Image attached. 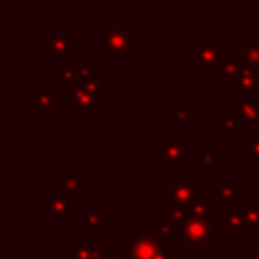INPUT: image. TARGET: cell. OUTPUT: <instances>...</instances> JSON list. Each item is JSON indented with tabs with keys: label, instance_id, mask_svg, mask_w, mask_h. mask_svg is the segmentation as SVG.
I'll return each instance as SVG.
<instances>
[{
	"label": "cell",
	"instance_id": "cell-17",
	"mask_svg": "<svg viewBox=\"0 0 259 259\" xmlns=\"http://www.w3.org/2000/svg\"><path fill=\"white\" fill-rule=\"evenodd\" d=\"M221 227L225 231H243V229H247V225H245V221H243L239 210H223Z\"/></svg>",
	"mask_w": 259,
	"mask_h": 259
},
{
	"label": "cell",
	"instance_id": "cell-30",
	"mask_svg": "<svg viewBox=\"0 0 259 259\" xmlns=\"http://www.w3.org/2000/svg\"><path fill=\"white\" fill-rule=\"evenodd\" d=\"M174 115H176V119H192L194 117V109H176Z\"/></svg>",
	"mask_w": 259,
	"mask_h": 259
},
{
	"label": "cell",
	"instance_id": "cell-8",
	"mask_svg": "<svg viewBox=\"0 0 259 259\" xmlns=\"http://www.w3.org/2000/svg\"><path fill=\"white\" fill-rule=\"evenodd\" d=\"M73 103H75L77 109H91V111H99L101 109L99 93H93V91L85 89L83 85H75L73 87Z\"/></svg>",
	"mask_w": 259,
	"mask_h": 259
},
{
	"label": "cell",
	"instance_id": "cell-16",
	"mask_svg": "<svg viewBox=\"0 0 259 259\" xmlns=\"http://www.w3.org/2000/svg\"><path fill=\"white\" fill-rule=\"evenodd\" d=\"M164 206H166L168 219H170L176 227H184V225L190 221L188 206H180V204H176V202H174V200H170V198H164Z\"/></svg>",
	"mask_w": 259,
	"mask_h": 259
},
{
	"label": "cell",
	"instance_id": "cell-13",
	"mask_svg": "<svg viewBox=\"0 0 259 259\" xmlns=\"http://www.w3.org/2000/svg\"><path fill=\"white\" fill-rule=\"evenodd\" d=\"M73 253H75V259H103L101 249L95 247V243L91 239H75Z\"/></svg>",
	"mask_w": 259,
	"mask_h": 259
},
{
	"label": "cell",
	"instance_id": "cell-2",
	"mask_svg": "<svg viewBox=\"0 0 259 259\" xmlns=\"http://www.w3.org/2000/svg\"><path fill=\"white\" fill-rule=\"evenodd\" d=\"M130 30L127 28H117V26H101L99 36H101V55H125L130 51Z\"/></svg>",
	"mask_w": 259,
	"mask_h": 259
},
{
	"label": "cell",
	"instance_id": "cell-14",
	"mask_svg": "<svg viewBox=\"0 0 259 259\" xmlns=\"http://www.w3.org/2000/svg\"><path fill=\"white\" fill-rule=\"evenodd\" d=\"M210 190L214 194H219V198L223 202H239L241 204V188L237 184H231V182H212L210 184Z\"/></svg>",
	"mask_w": 259,
	"mask_h": 259
},
{
	"label": "cell",
	"instance_id": "cell-23",
	"mask_svg": "<svg viewBox=\"0 0 259 259\" xmlns=\"http://www.w3.org/2000/svg\"><path fill=\"white\" fill-rule=\"evenodd\" d=\"M241 121H243V119L239 117V113H237L235 109L227 107V109L221 111V123H223V127H227V130H235V127L241 125Z\"/></svg>",
	"mask_w": 259,
	"mask_h": 259
},
{
	"label": "cell",
	"instance_id": "cell-21",
	"mask_svg": "<svg viewBox=\"0 0 259 259\" xmlns=\"http://www.w3.org/2000/svg\"><path fill=\"white\" fill-rule=\"evenodd\" d=\"M34 103L38 109H55L57 107V93L51 89H38Z\"/></svg>",
	"mask_w": 259,
	"mask_h": 259
},
{
	"label": "cell",
	"instance_id": "cell-12",
	"mask_svg": "<svg viewBox=\"0 0 259 259\" xmlns=\"http://www.w3.org/2000/svg\"><path fill=\"white\" fill-rule=\"evenodd\" d=\"M188 212H190V219H198V221H204V223H212V206L204 200V196L200 192L194 194L190 206H188Z\"/></svg>",
	"mask_w": 259,
	"mask_h": 259
},
{
	"label": "cell",
	"instance_id": "cell-25",
	"mask_svg": "<svg viewBox=\"0 0 259 259\" xmlns=\"http://www.w3.org/2000/svg\"><path fill=\"white\" fill-rule=\"evenodd\" d=\"M176 225L170 221V219H164V221H158L156 223V233L164 239H176Z\"/></svg>",
	"mask_w": 259,
	"mask_h": 259
},
{
	"label": "cell",
	"instance_id": "cell-11",
	"mask_svg": "<svg viewBox=\"0 0 259 259\" xmlns=\"http://www.w3.org/2000/svg\"><path fill=\"white\" fill-rule=\"evenodd\" d=\"M75 85H83L85 89H89L93 93H99V89H101V73L95 71L91 63L81 65V67H77V83Z\"/></svg>",
	"mask_w": 259,
	"mask_h": 259
},
{
	"label": "cell",
	"instance_id": "cell-28",
	"mask_svg": "<svg viewBox=\"0 0 259 259\" xmlns=\"http://www.w3.org/2000/svg\"><path fill=\"white\" fill-rule=\"evenodd\" d=\"M154 259H176V251H174L172 247L164 245V247H162V249L158 251V255H156Z\"/></svg>",
	"mask_w": 259,
	"mask_h": 259
},
{
	"label": "cell",
	"instance_id": "cell-5",
	"mask_svg": "<svg viewBox=\"0 0 259 259\" xmlns=\"http://www.w3.org/2000/svg\"><path fill=\"white\" fill-rule=\"evenodd\" d=\"M229 107L235 109V111L239 113V117H241L251 130L257 127V123H259V105H257L253 99H243V101L233 99V101H229Z\"/></svg>",
	"mask_w": 259,
	"mask_h": 259
},
{
	"label": "cell",
	"instance_id": "cell-26",
	"mask_svg": "<svg viewBox=\"0 0 259 259\" xmlns=\"http://www.w3.org/2000/svg\"><path fill=\"white\" fill-rule=\"evenodd\" d=\"M65 188H67V192H79L83 188V176L81 174H67L65 176Z\"/></svg>",
	"mask_w": 259,
	"mask_h": 259
},
{
	"label": "cell",
	"instance_id": "cell-31",
	"mask_svg": "<svg viewBox=\"0 0 259 259\" xmlns=\"http://www.w3.org/2000/svg\"><path fill=\"white\" fill-rule=\"evenodd\" d=\"M103 259H121V251H119V247H111Z\"/></svg>",
	"mask_w": 259,
	"mask_h": 259
},
{
	"label": "cell",
	"instance_id": "cell-19",
	"mask_svg": "<svg viewBox=\"0 0 259 259\" xmlns=\"http://www.w3.org/2000/svg\"><path fill=\"white\" fill-rule=\"evenodd\" d=\"M239 57L243 61V67L255 69L259 65V45H241L239 47Z\"/></svg>",
	"mask_w": 259,
	"mask_h": 259
},
{
	"label": "cell",
	"instance_id": "cell-32",
	"mask_svg": "<svg viewBox=\"0 0 259 259\" xmlns=\"http://www.w3.org/2000/svg\"><path fill=\"white\" fill-rule=\"evenodd\" d=\"M247 259H259V247H249L247 249Z\"/></svg>",
	"mask_w": 259,
	"mask_h": 259
},
{
	"label": "cell",
	"instance_id": "cell-4",
	"mask_svg": "<svg viewBox=\"0 0 259 259\" xmlns=\"http://www.w3.org/2000/svg\"><path fill=\"white\" fill-rule=\"evenodd\" d=\"M194 194V186L184 180V174H176L172 182L164 184V198H170L180 206H190Z\"/></svg>",
	"mask_w": 259,
	"mask_h": 259
},
{
	"label": "cell",
	"instance_id": "cell-27",
	"mask_svg": "<svg viewBox=\"0 0 259 259\" xmlns=\"http://www.w3.org/2000/svg\"><path fill=\"white\" fill-rule=\"evenodd\" d=\"M247 150L251 156H255V160L259 162V138H249L247 140Z\"/></svg>",
	"mask_w": 259,
	"mask_h": 259
},
{
	"label": "cell",
	"instance_id": "cell-29",
	"mask_svg": "<svg viewBox=\"0 0 259 259\" xmlns=\"http://www.w3.org/2000/svg\"><path fill=\"white\" fill-rule=\"evenodd\" d=\"M200 158H202V162H204L206 166H210V164H212V148H210V146H204V148L200 150Z\"/></svg>",
	"mask_w": 259,
	"mask_h": 259
},
{
	"label": "cell",
	"instance_id": "cell-6",
	"mask_svg": "<svg viewBox=\"0 0 259 259\" xmlns=\"http://www.w3.org/2000/svg\"><path fill=\"white\" fill-rule=\"evenodd\" d=\"M156 154L162 156L168 164H178L184 160V138L178 136V138H170L166 140L162 146L156 148Z\"/></svg>",
	"mask_w": 259,
	"mask_h": 259
},
{
	"label": "cell",
	"instance_id": "cell-15",
	"mask_svg": "<svg viewBox=\"0 0 259 259\" xmlns=\"http://www.w3.org/2000/svg\"><path fill=\"white\" fill-rule=\"evenodd\" d=\"M47 55H73V38L71 36H51L47 42Z\"/></svg>",
	"mask_w": 259,
	"mask_h": 259
},
{
	"label": "cell",
	"instance_id": "cell-18",
	"mask_svg": "<svg viewBox=\"0 0 259 259\" xmlns=\"http://www.w3.org/2000/svg\"><path fill=\"white\" fill-rule=\"evenodd\" d=\"M55 81L57 83H77V67L73 63H57L55 65Z\"/></svg>",
	"mask_w": 259,
	"mask_h": 259
},
{
	"label": "cell",
	"instance_id": "cell-1",
	"mask_svg": "<svg viewBox=\"0 0 259 259\" xmlns=\"http://www.w3.org/2000/svg\"><path fill=\"white\" fill-rule=\"evenodd\" d=\"M164 247L158 233L152 231H138V235L130 241L127 247V259H154L158 251Z\"/></svg>",
	"mask_w": 259,
	"mask_h": 259
},
{
	"label": "cell",
	"instance_id": "cell-9",
	"mask_svg": "<svg viewBox=\"0 0 259 259\" xmlns=\"http://www.w3.org/2000/svg\"><path fill=\"white\" fill-rule=\"evenodd\" d=\"M45 204H47L49 212L63 217L73 206V192H49L45 198Z\"/></svg>",
	"mask_w": 259,
	"mask_h": 259
},
{
	"label": "cell",
	"instance_id": "cell-24",
	"mask_svg": "<svg viewBox=\"0 0 259 259\" xmlns=\"http://www.w3.org/2000/svg\"><path fill=\"white\" fill-rule=\"evenodd\" d=\"M81 223L85 229H93V231H99L101 229V223H103V217L99 210H89L81 217Z\"/></svg>",
	"mask_w": 259,
	"mask_h": 259
},
{
	"label": "cell",
	"instance_id": "cell-10",
	"mask_svg": "<svg viewBox=\"0 0 259 259\" xmlns=\"http://www.w3.org/2000/svg\"><path fill=\"white\" fill-rule=\"evenodd\" d=\"M221 47L219 45H198L194 49V57L198 61V65L202 67V73H210L212 65L221 59Z\"/></svg>",
	"mask_w": 259,
	"mask_h": 259
},
{
	"label": "cell",
	"instance_id": "cell-20",
	"mask_svg": "<svg viewBox=\"0 0 259 259\" xmlns=\"http://www.w3.org/2000/svg\"><path fill=\"white\" fill-rule=\"evenodd\" d=\"M239 212H241L247 229H259V206H255L251 202H241Z\"/></svg>",
	"mask_w": 259,
	"mask_h": 259
},
{
	"label": "cell",
	"instance_id": "cell-22",
	"mask_svg": "<svg viewBox=\"0 0 259 259\" xmlns=\"http://www.w3.org/2000/svg\"><path fill=\"white\" fill-rule=\"evenodd\" d=\"M257 73H255V69H247V67H243V71H241V75H239V87L243 89V91H253L255 87H257Z\"/></svg>",
	"mask_w": 259,
	"mask_h": 259
},
{
	"label": "cell",
	"instance_id": "cell-7",
	"mask_svg": "<svg viewBox=\"0 0 259 259\" xmlns=\"http://www.w3.org/2000/svg\"><path fill=\"white\" fill-rule=\"evenodd\" d=\"M219 63H221V81L223 83L239 81V75L243 71V61L239 55H221Z\"/></svg>",
	"mask_w": 259,
	"mask_h": 259
},
{
	"label": "cell",
	"instance_id": "cell-3",
	"mask_svg": "<svg viewBox=\"0 0 259 259\" xmlns=\"http://www.w3.org/2000/svg\"><path fill=\"white\" fill-rule=\"evenodd\" d=\"M184 245L188 249H208L212 247V223H204L198 219H190L186 223V239Z\"/></svg>",
	"mask_w": 259,
	"mask_h": 259
}]
</instances>
